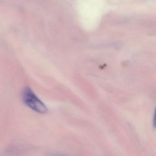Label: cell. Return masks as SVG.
Masks as SVG:
<instances>
[{"mask_svg": "<svg viewBox=\"0 0 156 156\" xmlns=\"http://www.w3.org/2000/svg\"><path fill=\"white\" fill-rule=\"evenodd\" d=\"M22 99L25 104L34 112L41 114H45L48 112L45 104L29 87H25L23 90Z\"/></svg>", "mask_w": 156, "mask_h": 156, "instance_id": "obj_1", "label": "cell"}, {"mask_svg": "<svg viewBox=\"0 0 156 156\" xmlns=\"http://www.w3.org/2000/svg\"><path fill=\"white\" fill-rule=\"evenodd\" d=\"M45 156H68L63 154L56 153H47Z\"/></svg>", "mask_w": 156, "mask_h": 156, "instance_id": "obj_2", "label": "cell"}, {"mask_svg": "<svg viewBox=\"0 0 156 156\" xmlns=\"http://www.w3.org/2000/svg\"><path fill=\"white\" fill-rule=\"evenodd\" d=\"M153 125L154 127H156V108L155 111L154 115V121H153Z\"/></svg>", "mask_w": 156, "mask_h": 156, "instance_id": "obj_3", "label": "cell"}]
</instances>
